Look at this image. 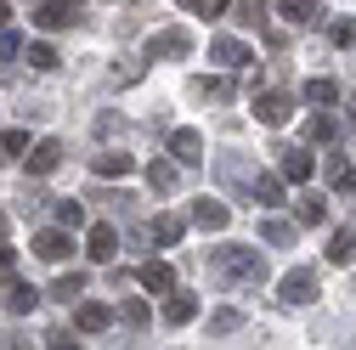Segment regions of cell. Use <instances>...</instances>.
I'll use <instances>...</instances> for the list:
<instances>
[{
  "label": "cell",
  "instance_id": "obj_1",
  "mask_svg": "<svg viewBox=\"0 0 356 350\" xmlns=\"http://www.w3.org/2000/svg\"><path fill=\"white\" fill-rule=\"evenodd\" d=\"M215 272L220 277H238V283H266V260L254 249H215Z\"/></svg>",
  "mask_w": 356,
  "mask_h": 350
},
{
  "label": "cell",
  "instance_id": "obj_2",
  "mask_svg": "<svg viewBox=\"0 0 356 350\" xmlns=\"http://www.w3.org/2000/svg\"><path fill=\"white\" fill-rule=\"evenodd\" d=\"M34 254H40V260H51V266H63V260L74 254V243H68V226L40 232V238H34Z\"/></svg>",
  "mask_w": 356,
  "mask_h": 350
},
{
  "label": "cell",
  "instance_id": "obj_3",
  "mask_svg": "<svg viewBox=\"0 0 356 350\" xmlns=\"http://www.w3.org/2000/svg\"><path fill=\"white\" fill-rule=\"evenodd\" d=\"M187 51H193V40H187L181 28H164V34L147 40V57H153V62H164V57H187Z\"/></svg>",
  "mask_w": 356,
  "mask_h": 350
},
{
  "label": "cell",
  "instance_id": "obj_4",
  "mask_svg": "<svg viewBox=\"0 0 356 350\" xmlns=\"http://www.w3.org/2000/svg\"><path fill=\"white\" fill-rule=\"evenodd\" d=\"M227 221H232V209L220 203V198H198V203H193V226H198V232H220Z\"/></svg>",
  "mask_w": 356,
  "mask_h": 350
},
{
  "label": "cell",
  "instance_id": "obj_5",
  "mask_svg": "<svg viewBox=\"0 0 356 350\" xmlns=\"http://www.w3.org/2000/svg\"><path fill=\"white\" fill-rule=\"evenodd\" d=\"M289 113H294V102H289L283 91H272V97H254V119H260V124H272V130H277V124H289Z\"/></svg>",
  "mask_w": 356,
  "mask_h": 350
},
{
  "label": "cell",
  "instance_id": "obj_6",
  "mask_svg": "<svg viewBox=\"0 0 356 350\" xmlns=\"http://www.w3.org/2000/svg\"><path fill=\"white\" fill-rule=\"evenodd\" d=\"M317 299V272H289L283 277V305H311Z\"/></svg>",
  "mask_w": 356,
  "mask_h": 350
},
{
  "label": "cell",
  "instance_id": "obj_7",
  "mask_svg": "<svg viewBox=\"0 0 356 350\" xmlns=\"http://www.w3.org/2000/svg\"><path fill=\"white\" fill-rule=\"evenodd\" d=\"M209 62H220V68H243V62H249V46L220 34V40H209Z\"/></svg>",
  "mask_w": 356,
  "mask_h": 350
},
{
  "label": "cell",
  "instance_id": "obj_8",
  "mask_svg": "<svg viewBox=\"0 0 356 350\" xmlns=\"http://www.w3.org/2000/svg\"><path fill=\"white\" fill-rule=\"evenodd\" d=\"M108 322H113V311H108L102 299H85L79 311H74V328H79V333H102Z\"/></svg>",
  "mask_w": 356,
  "mask_h": 350
},
{
  "label": "cell",
  "instance_id": "obj_9",
  "mask_svg": "<svg viewBox=\"0 0 356 350\" xmlns=\"http://www.w3.org/2000/svg\"><path fill=\"white\" fill-rule=\"evenodd\" d=\"M283 181H311V169H317V158H311L305 147H283Z\"/></svg>",
  "mask_w": 356,
  "mask_h": 350
},
{
  "label": "cell",
  "instance_id": "obj_10",
  "mask_svg": "<svg viewBox=\"0 0 356 350\" xmlns=\"http://www.w3.org/2000/svg\"><path fill=\"white\" fill-rule=\"evenodd\" d=\"M91 169L102 175V181H113V175L124 181V175H136V158H130V153H97V158H91Z\"/></svg>",
  "mask_w": 356,
  "mask_h": 350
},
{
  "label": "cell",
  "instance_id": "obj_11",
  "mask_svg": "<svg viewBox=\"0 0 356 350\" xmlns=\"http://www.w3.org/2000/svg\"><path fill=\"white\" fill-rule=\"evenodd\" d=\"M85 249H91V260H102V266H108V260L119 254V232L102 221V226H91V238H85Z\"/></svg>",
  "mask_w": 356,
  "mask_h": 350
},
{
  "label": "cell",
  "instance_id": "obj_12",
  "mask_svg": "<svg viewBox=\"0 0 356 350\" xmlns=\"http://www.w3.org/2000/svg\"><path fill=\"white\" fill-rule=\"evenodd\" d=\"M170 153L181 158V164H198V158H204V136H198V130H175V136H170Z\"/></svg>",
  "mask_w": 356,
  "mask_h": 350
},
{
  "label": "cell",
  "instance_id": "obj_13",
  "mask_svg": "<svg viewBox=\"0 0 356 350\" xmlns=\"http://www.w3.org/2000/svg\"><path fill=\"white\" fill-rule=\"evenodd\" d=\"M63 164V142H40L34 153H29V175H51Z\"/></svg>",
  "mask_w": 356,
  "mask_h": 350
},
{
  "label": "cell",
  "instance_id": "obj_14",
  "mask_svg": "<svg viewBox=\"0 0 356 350\" xmlns=\"http://www.w3.org/2000/svg\"><path fill=\"white\" fill-rule=\"evenodd\" d=\"M328 266H356V232H328Z\"/></svg>",
  "mask_w": 356,
  "mask_h": 350
},
{
  "label": "cell",
  "instance_id": "obj_15",
  "mask_svg": "<svg viewBox=\"0 0 356 350\" xmlns=\"http://www.w3.org/2000/svg\"><path fill=\"white\" fill-rule=\"evenodd\" d=\"M277 12H283L289 23L305 28V23H317V17H323V0H277Z\"/></svg>",
  "mask_w": 356,
  "mask_h": 350
},
{
  "label": "cell",
  "instance_id": "obj_16",
  "mask_svg": "<svg viewBox=\"0 0 356 350\" xmlns=\"http://www.w3.org/2000/svg\"><path fill=\"white\" fill-rule=\"evenodd\" d=\"M193 317H198V299H193V294H170L164 322H175V328H181V322H193Z\"/></svg>",
  "mask_w": 356,
  "mask_h": 350
},
{
  "label": "cell",
  "instance_id": "obj_17",
  "mask_svg": "<svg viewBox=\"0 0 356 350\" xmlns=\"http://www.w3.org/2000/svg\"><path fill=\"white\" fill-rule=\"evenodd\" d=\"M294 215H300V226H323V221H328V203H323L317 192H305V198L294 203Z\"/></svg>",
  "mask_w": 356,
  "mask_h": 350
},
{
  "label": "cell",
  "instance_id": "obj_18",
  "mask_svg": "<svg viewBox=\"0 0 356 350\" xmlns=\"http://www.w3.org/2000/svg\"><path fill=\"white\" fill-rule=\"evenodd\" d=\"M142 288H147V294H170V288H175V272L153 260V266H142Z\"/></svg>",
  "mask_w": 356,
  "mask_h": 350
},
{
  "label": "cell",
  "instance_id": "obj_19",
  "mask_svg": "<svg viewBox=\"0 0 356 350\" xmlns=\"http://www.w3.org/2000/svg\"><path fill=\"white\" fill-rule=\"evenodd\" d=\"M34 23H40V28H51V34H57V28H68V23H74V12L63 6V0H51V6H40V12H34Z\"/></svg>",
  "mask_w": 356,
  "mask_h": 350
},
{
  "label": "cell",
  "instance_id": "obj_20",
  "mask_svg": "<svg viewBox=\"0 0 356 350\" xmlns=\"http://www.w3.org/2000/svg\"><path fill=\"white\" fill-rule=\"evenodd\" d=\"M305 102L334 108V102H339V79H311V85H305Z\"/></svg>",
  "mask_w": 356,
  "mask_h": 350
},
{
  "label": "cell",
  "instance_id": "obj_21",
  "mask_svg": "<svg viewBox=\"0 0 356 350\" xmlns=\"http://www.w3.org/2000/svg\"><path fill=\"white\" fill-rule=\"evenodd\" d=\"M334 136H339V119H334V113H317V119L305 124V142H317V147L334 142Z\"/></svg>",
  "mask_w": 356,
  "mask_h": 350
},
{
  "label": "cell",
  "instance_id": "obj_22",
  "mask_svg": "<svg viewBox=\"0 0 356 350\" xmlns=\"http://www.w3.org/2000/svg\"><path fill=\"white\" fill-rule=\"evenodd\" d=\"M23 153H29V130H6V136H0V164H12Z\"/></svg>",
  "mask_w": 356,
  "mask_h": 350
},
{
  "label": "cell",
  "instance_id": "obj_23",
  "mask_svg": "<svg viewBox=\"0 0 356 350\" xmlns=\"http://www.w3.org/2000/svg\"><path fill=\"white\" fill-rule=\"evenodd\" d=\"M181 221H175V215H159V221H153V243H181Z\"/></svg>",
  "mask_w": 356,
  "mask_h": 350
},
{
  "label": "cell",
  "instance_id": "obj_24",
  "mask_svg": "<svg viewBox=\"0 0 356 350\" xmlns=\"http://www.w3.org/2000/svg\"><path fill=\"white\" fill-rule=\"evenodd\" d=\"M328 40H334L339 51H350V46H356V17H334V28H328Z\"/></svg>",
  "mask_w": 356,
  "mask_h": 350
},
{
  "label": "cell",
  "instance_id": "obj_25",
  "mask_svg": "<svg viewBox=\"0 0 356 350\" xmlns=\"http://www.w3.org/2000/svg\"><path fill=\"white\" fill-rule=\"evenodd\" d=\"M254 198L260 203H283V181L277 175H254Z\"/></svg>",
  "mask_w": 356,
  "mask_h": 350
},
{
  "label": "cell",
  "instance_id": "obj_26",
  "mask_svg": "<svg viewBox=\"0 0 356 350\" xmlns=\"http://www.w3.org/2000/svg\"><path fill=\"white\" fill-rule=\"evenodd\" d=\"M147 181H153L159 192H175V181H181V175H175V164H164V158H159V164L147 169Z\"/></svg>",
  "mask_w": 356,
  "mask_h": 350
},
{
  "label": "cell",
  "instance_id": "obj_27",
  "mask_svg": "<svg viewBox=\"0 0 356 350\" xmlns=\"http://www.w3.org/2000/svg\"><path fill=\"white\" fill-rule=\"evenodd\" d=\"M34 299H40V294L17 283V288H6V311H17V317H23V311H34Z\"/></svg>",
  "mask_w": 356,
  "mask_h": 350
},
{
  "label": "cell",
  "instance_id": "obj_28",
  "mask_svg": "<svg viewBox=\"0 0 356 350\" xmlns=\"http://www.w3.org/2000/svg\"><path fill=\"white\" fill-rule=\"evenodd\" d=\"M119 317H124V328H147V322H153V311H147L142 299H124V311H119Z\"/></svg>",
  "mask_w": 356,
  "mask_h": 350
},
{
  "label": "cell",
  "instance_id": "obj_29",
  "mask_svg": "<svg viewBox=\"0 0 356 350\" xmlns=\"http://www.w3.org/2000/svg\"><path fill=\"white\" fill-rule=\"evenodd\" d=\"M51 294H57V299H68V305H74V299H79V294H85V277H79V272H68V277H57V288H51Z\"/></svg>",
  "mask_w": 356,
  "mask_h": 350
},
{
  "label": "cell",
  "instance_id": "obj_30",
  "mask_svg": "<svg viewBox=\"0 0 356 350\" xmlns=\"http://www.w3.org/2000/svg\"><path fill=\"white\" fill-rule=\"evenodd\" d=\"M328 181H334L339 192H350V187H356V169H350L345 158H334V164H328Z\"/></svg>",
  "mask_w": 356,
  "mask_h": 350
},
{
  "label": "cell",
  "instance_id": "obj_31",
  "mask_svg": "<svg viewBox=\"0 0 356 350\" xmlns=\"http://www.w3.org/2000/svg\"><path fill=\"white\" fill-rule=\"evenodd\" d=\"M260 238L283 249V243H294V226H289V221H266V226H260Z\"/></svg>",
  "mask_w": 356,
  "mask_h": 350
},
{
  "label": "cell",
  "instance_id": "obj_32",
  "mask_svg": "<svg viewBox=\"0 0 356 350\" xmlns=\"http://www.w3.org/2000/svg\"><path fill=\"white\" fill-rule=\"evenodd\" d=\"M79 221H85V203L63 198V203H57V226H79Z\"/></svg>",
  "mask_w": 356,
  "mask_h": 350
},
{
  "label": "cell",
  "instance_id": "obj_33",
  "mask_svg": "<svg viewBox=\"0 0 356 350\" xmlns=\"http://www.w3.org/2000/svg\"><path fill=\"white\" fill-rule=\"evenodd\" d=\"M181 6H193L198 17H220V12H227V6H232V0H181Z\"/></svg>",
  "mask_w": 356,
  "mask_h": 350
},
{
  "label": "cell",
  "instance_id": "obj_34",
  "mask_svg": "<svg viewBox=\"0 0 356 350\" xmlns=\"http://www.w3.org/2000/svg\"><path fill=\"white\" fill-rule=\"evenodd\" d=\"M238 322H243L238 311H215V317H209V333H232Z\"/></svg>",
  "mask_w": 356,
  "mask_h": 350
},
{
  "label": "cell",
  "instance_id": "obj_35",
  "mask_svg": "<svg viewBox=\"0 0 356 350\" xmlns=\"http://www.w3.org/2000/svg\"><path fill=\"white\" fill-rule=\"evenodd\" d=\"M23 51V34L17 28H0V57H17Z\"/></svg>",
  "mask_w": 356,
  "mask_h": 350
},
{
  "label": "cell",
  "instance_id": "obj_36",
  "mask_svg": "<svg viewBox=\"0 0 356 350\" xmlns=\"http://www.w3.org/2000/svg\"><path fill=\"white\" fill-rule=\"evenodd\" d=\"M238 17H243V23H260V17H266V0H238Z\"/></svg>",
  "mask_w": 356,
  "mask_h": 350
},
{
  "label": "cell",
  "instance_id": "obj_37",
  "mask_svg": "<svg viewBox=\"0 0 356 350\" xmlns=\"http://www.w3.org/2000/svg\"><path fill=\"white\" fill-rule=\"evenodd\" d=\"M29 62H34V68H57V51H51V46H29Z\"/></svg>",
  "mask_w": 356,
  "mask_h": 350
},
{
  "label": "cell",
  "instance_id": "obj_38",
  "mask_svg": "<svg viewBox=\"0 0 356 350\" xmlns=\"http://www.w3.org/2000/svg\"><path fill=\"white\" fill-rule=\"evenodd\" d=\"M6 266H12V243L0 238V272H6Z\"/></svg>",
  "mask_w": 356,
  "mask_h": 350
},
{
  "label": "cell",
  "instance_id": "obj_39",
  "mask_svg": "<svg viewBox=\"0 0 356 350\" xmlns=\"http://www.w3.org/2000/svg\"><path fill=\"white\" fill-rule=\"evenodd\" d=\"M12 23V6H6V0H0V28H6Z\"/></svg>",
  "mask_w": 356,
  "mask_h": 350
},
{
  "label": "cell",
  "instance_id": "obj_40",
  "mask_svg": "<svg viewBox=\"0 0 356 350\" xmlns=\"http://www.w3.org/2000/svg\"><path fill=\"white\" fill-rule=\"evenodd\" d=\"M63 6H68V12H79V0H63Z\"/></svg>",
  "mask_w": 356,
  "mask_h": 350
},
{
  "label": "cell",
  "instance_id": "obj_41",
  "mask_svg": "<svg viewBox=\"0 0 356 350\" xmlns=\"http://www.w3.org/2000/svg\"><path fill=\"white\" fill-rule=\"evenodd\" d=\"M0 232H6V215H0Z\"/></svg>",
  "mask_w": 356,
  "mask_h": 350
}]
</instances>
